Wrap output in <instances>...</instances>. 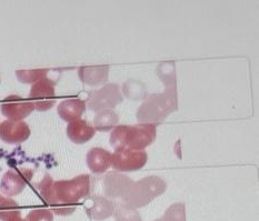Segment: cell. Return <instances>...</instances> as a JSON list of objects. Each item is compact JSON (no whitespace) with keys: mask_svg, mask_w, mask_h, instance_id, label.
I'll use <instances>...</instances> for the list:
<instances>
[{"mask_svg":"<svg viewBox=\"0 0 259 221\" xmlns=\"http://www.w3.org/2000/svg\"><path fill=\"white\" fill-rule=\"evenodd\" d=\"M54 214L48 209H35L27 214L26 221H53Z\"/></svg>","mask_w":259,"mask_h":221,"instance_id":"23","label":"cell"},{"mask_svg":"<svg viewBox=\"0 0 259 221\" xmlns=\"http://www.w3.org/2000/svg\"><path fill=\"white\" fill-rule=\"evenodd\" d=\"M3 115L8 118V120L22 121V119L28 117L35 110V107L29 100H26L19 96H9L4 100L0 106Z\"/></svg>","mask_w":259,"mask_h":221,"instance_id":"10","label":"cell"},{"mask_svg":"<svg viewBox=\"0 0 259 221\" xmlns=\"http://www.w3.org/2000/svg\"><path fill=\"white\" fill-rule=\"evenodd\" d=\"M177 109V88H166L165 93L150 95L139 107L136 117L140 123L157 126Z\"/></svg>","mask_w":259,"mask_h":221,"instance_id":"3","label":"cell"},{"mask_svg":"<svg viewBox=\"0 0 259 221\" xmlns=\"http://www.w3.org/2000/svg\"><path fill=\"white\" fill-rule=\"evenodd\" d=\"M30 128L25 121L5 120L0 123V139L10 145L24 143L30 137Z\"/></svg>","mask_w":259,"mask_h":221,"instance_id":"11","label":"cell"},{"mask_svg":"<svg viewBox=\"0 0 259 221\" xmlns=\"http://www.w3.org/2000/svg\"><path fill=\"white\" fill-rule=\"evenodd\" d=\"M56 83L49 78H44L41 80L32 84L29 93V101L39 111H47L52 109L56 104Z\"/></svg>","mask_w":259,"mask_h":221,"instance_id":"6","label":"cell"},{"mask_svg":"<svg viewBox=\"0 0 259 221\" xmlns=\"http://www.w3.org/2000/svg\"><path fill=\"white\" fill-rule=\"evenodd\" d=\"M39 195L55 213L68 216L76 210V203L92 192V179L89 174H80L70 180L55 181L49 174L36 186Z\"/></svg>","mask_w":259,"mask_h":221,"instance_id":"1","label":"cell"},{"mask_svg":"<svg viewBox=\"0 0 259 221\" xmlns=\"http://www.w3.org/2000/svg\"><path fill=\"white\" fill-rule=\"evenodd\" d=\"M48 69H32V70H17V79L21 83H36L44 78H47Z\"/></svg>","mask_w":259,"mask_h":221,"instance_id":"19","label":"cell"},{"mask_svg":"<svg viewBox=\"0 0 259 221\" xmlns=\"http://www.w3.org/2000/svg\"><path fill=\"white\" fill-rule=\"evenodd\" d=\"M114 214L115 221H143L137 209L129 207L121 201L115 205Z\"/></svg>","mask_w":259,"mask_h":221,"instance_id":"18","label":"cell"},{"mask_svg":"<svg viewBox=\"0 0 259 221\" xmlns=\"http://www.w3.org/2000/svg\"><path fill=\"white\" fill-rule=\"evenodd\" d=\"M123 94L126 95L127 98L131 99H140L143 98L144 96L147 95L145 87L142 84V82L135 81V80H129L123 83Z\"/></svg>","mask_w":259,"mask_h":221,"instance_id":"21","label":"cell"},{"mask_svg":"<svg viewBox=\"0 0 259 221\" xmlns=\"http://www.w3.org/2000/svg\"><path fill=\"white\" fill-rule=\"evenodd\" d=\"M156 135V124L140 123L135 126L120 124L112 129L109 141L115 150L129 149L144 151L154 143Z\"/></svg>","mask_w":259,"mask_h":221,"instance_id":"2","label":"cell"},{"mask_svg":"<svg viewBox=\"0 0 259 221\" xmlns=\"http://www.w3.org/2000/svg\"><path fill=\"white\" fill-rule=\"evenodd\" d=\"M158 76L164 81L166 88H176V72L174 62H164L158 67Z\"/></svg>","mask_w":259,"mask_h":221,"instance_id":"20","label":"cell"},{"mask_svg":"<svg viewBox=\"0 0 259 221\" xmlns=\"http://www.w3.org/2000/svg\"><path fill=\"white\" fill-rule=\"evenodd\" d=\"M87 165L92 172L104 173L111 166V154L99 147H95L88 151Z\"/></svg>","mask_w":259,"mask_h":221,"instance_id":"16","label":"cell"},{"mask_svg":"<svg viewBox=\"0 0 259 221\" xmlns=\"http://www.w3.org/2000/svg\"><path fill=\"white\" fill-rule=\"evenodd\" d=\"M33 171L30 169H10L0 180V189L6 196L19 195L32 179Z\"/></svg>","mask_w":259,"mask_h":221,"instance_id":"8","label":"cell"},{"mask_svg":"<svg viewBox=\"0 0 259 221\" xmlns=\"http://www.w3.org/2000/svg\"><path fill=\"white\" fill-rule=\"evenodd\" d=\"M96 134V129L88 121L83 119H77V120L69 122L67 126V136L68 138L77 145L85 144L92 139Z\"/></svg>","mask_w":259,"mask_h":221,"instance_id":"13","label":"cell"},{"mask_svg":"<svg viewBox=\"0 0 259 221\" xmlns=\"http://www.w3.org/2000/svg\"><path fill=\"white\" fill-rule=\"evenodd\" d=\"M8 221H26V219H22L21 217H16V218H13Z\"/></svg>","mask_w":259,"mask_h":221,"instance_id":"25","label":"cell"},{"mask_svg":"<svg viewBox=\"0 0 259 221\" xmlns=\"http://www.w3.org/2000/svg\"><path fill=\"white\" fill-rule=\"evenodd\" d=\"M167 185L164 179L156 175H150L142 180L134 183L131 190L121 202L134 209L143 208L153 201L156 197L160 196L166 191Z\"/></svg>","mask_w":259,"mask_h":221,"instance_id":"4","label":"cell"},{"mask_svg":"<svg viewBox=\"0 0 259 221\" xmlns=\"http://www.w3.org/2000/svg\"><path fill=\"white\" fill-rule=\"evenodd\" d=\"M161 219L162 221H186L185 205L183 202L174 203L167 209Z\"/></svg>","mask_w":259,"mask_h":221,"instance_id":"22","label":"cell"},{"mask_svg":"<svg viewBox=\"0 0 259 221\" xmlns=\"http://www.w3.org/2000/svg\"><path fill=\"white\" fill-rule=\"evenodd\" d=\"M122 95L117 83H107L105 86L92 92L88 96V107L95 112L114 109L122 103Z\"/></svg>","mask_w":259,"mask_h":221,"instance_id":"5","label":"cell"},{"mask_svg":"<svg viewBox=\"0 0 259 221\" xmlns=\"http://www.w3.org/2000/svg\"><path fill=\"white\" fill-rule=\"evenodd\" d=\"M148 160V155L144 151L118 149L111 154V166L120 172H131L142 169Z\"/></svg>","mask_w":259,"mask_h":221,"instance_id":"7","label":"cell"},{"mask_svg":"<svg viewBox=\"0 0 259 221\" xmlns=\"http://www.w3.org/2000/svg\"><path fill=\"white\" fill-rule=\"evenodd\" d=\"M108 66H85L78 69V76L80 80L88 86H99L108 80Z\"/></svg>","mask_w":259,"mask_h":221,"instance_id":"14","label":"cell"},{"mask_svg":"<svg viewBox=\"0 0 259 221\" xmlns=\"http://www.w3.org/2000/svg\"><path fill=\"white\" fill-rule=\"evenodd\" d=\"M15 202L16 201H14L13 199H10V198H6V197L0 195V209L13 205V203H15Z\"/></svg>","mask_w":259,"mask_h":221,"instance_id":"24","label":"cell"},{"mask_svg":"<svg viewBox=\"0 0 259 221\" xmlns=\"http://www.w3.org/2000/svg\"><path fill=\"white\" fill-rule=\"evenodd\" d=\"M86 211L90 219L94 220H105L111 217L115 211L116 203L106 197L94 196L88 201Z\"/></svg>","mask_w":259,"mask_h":221,"instance_id":"12","label":"cell"},{"mask_svg":"<svg viewBox=\"0 0 259 221\" xmlns=\"http://www.w3.org/2000/svg\"><path fill=\"white\" fill-rule=\"evenodd\" d=\"M118 121H119V117L114 110H103L97 112V115H96L94 128L98 131H109V130L118 126Z\"/></svg>","mask_w":259,"mask_h":221,"instance_id":"17","label":"cell"},{"mask_svg":"<svg viewBox=\"0 0 259 221\" xmlns=\"http://www.w3.org/2000/svg\"><path fill=\"white\" fill-rule=\"evenodd\" d=\"M134 181L126 174L118 171L108 172L104 178L105 195L110 199L122 200L131 190Z\"/></svg>","mask_w":259,"mask_h":221,"instance_id":"9","label":"cell"},{"mask_svg":"<svg viewBox=\"0 0 259 221\" xmlns=\"http://www.w3.org/2000/svg\"><path fill=\"white\" fill-rule=\"evenodd\" d=\"M86 107L87 105L85 100L79 98H71L61 101L58 106L57 111L59 117L64 121L69 123L77 120V119H80L82 113L86 111Z\"/></svg>","mask_w":259,"mask_h":221,"instance_id":"15","label":"cell"},{"mask_svg":"<svg viewBox=\"0 0 259 221\" xmlns=\"http://www.w3.org/2000/svg\"><path fill=\"white\" fill-rule=\"evenodd\" d=\"M154 221H162V219H161V218H159V219H157V220H154Z\"/></svg>","mask_w":259,"mask_h":221,"instance_id":"26","label":"cell"}]
</instances>
